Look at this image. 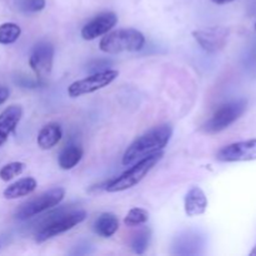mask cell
<instances>
[{
  "mask_svg": "<svg viewBox=\"0 0 256 256\" xmlns=\"http://www.w3.org/2000/svg\"><path fill=\"white\" fill-rule=\"evenodd\" d=\"M185 214L189 218L202 215L208 209V199L202 188L194 186L186 192L184 199Z\"/></svg>",
  "mask_w": 256,
  "mask_h": 256,
  "instance_id": "4fadbf2b",
  "label": "cell"
},
{
  "mask_svg": "<svg viewBox=\"0 0 256 256\" xmlns=\"http://www.w3.org/2000/svg\"><path fill=\"white\" fill-rule=\"evenodd\" d=\"M145 44V36L136 29H119L109 32L100 40V50L106 54L139 52Z\"/></svg>",
  "mask_w": 256,
  "mask_h": 256,
  "instance_id": "3957f363",
  "label": "cell"
},
{
  "mask_svg": "<svg viewBox=\"0 0 256 256\" xmlns=\"http://www.w3.org/2000/svg\"><path fill=\"white\" fill-rule=\"evenodd\" d=\"M92 228H94L95 234L108 239V238H112L119 229V219L112 212H104L95 220Z\"/></svg>",
  "mask_w": 256,
  "mask_h": 256,
  "instance_id": "2e32d148",
  "label": "cell"
},
{
  "mask_svg": "<svg viewBox=\"0 0 256 256\" xmlns=\"http://www.w3.org/2000/svg\"><path fill=\"white\" fill-rule=\"evenodd\" d=\"M45 8V0H26L24 4V10L29 12H42Z\"/></svg>",
  "mask_w": 256,
  "mask_h": 256,
  "instance_id": "7402d4cb",
  "label": "cell"
},
{
  "mask_svg": "<svg viewBox=\"0 0 256 256\" xmlns=\"http://www.w3.org/2000/svg\"><path fill=\"white\" fill-rule=\"evenodd\" d=\"M162 156H164V152H159L149 155V156L142 158L139 162H135L134 166L130 168L125 172H122L120 176L110 180L105 185V190L108 192H124V190L132 189V188L139 184L149 174L150 170L162 159Z\"/></svg>",
  "mask_w": 256,
  "mask_h": 256,
  "instance_id": "7a4b0ae2",
  "label": "cell"
},
{
  "mask_svg": "<svg viewBox=\"0 0 256 256\" xmlns=\"http://www.w3.org/2000/svg\"><path fill=\"white\" fill-rule=\"evenodd\" d=\"M82 148L80 145L76 144H70L68 146L64 148L62 152L59 155V159H58V162H59V166L62 168V170H70L74 166H76L82 160Z\"/></svg>",
  "mask_w": 256,
  "mask_h": 256,
  "instance_id": "e0dca14e",
  "label": "cell"
},
{
  "mask_svg": "<svg viewBox=\"0 0 256 256\" xmlns=\"http://www.w3.org/2000/svg\"><path fill=\"white\" fill-rule=\"evenodd\" d=\"M172 136V126L170 124H162L155 126L138 138L124 152L122 165L135 164L140 159L155 152H162L165 146L169 144Z\"/></svg>",
  "mask_w": 256,
  "mask_h": 256,
  "instance_id": "6da1fadb",
  "label": "cell"
},
{
  "mask_svg": "<svg viewBox=\"0 0 256 256\" xmlns=\"http://www.w3.org/2000/svg\"><path fill=\"white\" fill-rule=\"evenodd\" d=\"M118 76H119V72L118 70L96 72L94 74L89 75V76L84 78V79L72 82L68 86V95L70 98H79L85 94H92V92L106 88Z\"/></svg>",
  "mask_w": 256,
  "mask_h": 256,
  "instance_id": "52a82bcc",
  "label": "cell"
},
{
  "mask_svg": "<svg viewBox=\"0 0 256 256\" xmlns=\"http://www.w3.org/2000/svg\"><path fill=\"white\" fill-rule=\"evenodd\" d=\"M38 186V182L34 178H22L18 182H12L2 192V196L8 200L19 199L32 194Z\"/></svg>",
  "mask_w": 256,
  "mask_h": 256,
  "instance_id": "5bb4252c",
  "label": "cell"
},
{
  "mask_svg": "<svg viewBox=\"0 0 256 256\" xmlns=\"http://www.w3.org/2000/svg\"><path fill=\"white\" fill-rule=\"evenodd\" d=\"M9 95H10L9 89H8L6 86L0 85V105H2L8 99H9Z\"/></svg>",
  "mask_w": 256,
  "mask_h": 256,
  "instance_id": "603a6c76",
  "label": "cell"
},
{
  "mask_svg": "<svg viewBox=\"0 0 256 256\" xmlns=\"http://www.w3.org/2000/svg\"><path fill=\"white\" fill-rule=\"evenodd\" d=\"M22 116V109L20 105H10L0 114V146H2L10 134L15 132Z\"/></svg>",
  "mask_w": 256,
  "mask_h": 256,
  "instance_id": "7c38bea8",
  "label": "cell"
},
{
  "mask_svg": "<svg viewBox=\"0 0 256 256\" xmlns=\"http://www.w3.org/2000/svg\"><path fill=\"white\" fill-rule=\"evenodd\" d=\"M85 219H86L85 210H72L65 214H59L56 218H49V220L35 232V242L38 244L45 242L52 238L72 229Z\"/></svg>",
  "mask_w": 256,
  "mask_h": 256,
  "instance_id": "5b68a950",
  "label": "cell"
},
{
  "mask_svg": "<svg viewBox=\"0 0 256 256\" xmlns=\"http://www.w3.org/2000/svg\"><path fill=\"white\" fill-rule=\"evenodd\" d=\"M248 109L246 99H238L222 105L212 118L202 125V132L206 134H218L234 124Z\"/></svg>",
  "mask_w": 256,
  "mask_h": 256,
  "instance_id": "277c9868",
  "label": "cell"
},
{
  "mask_svg": "<svg viewBox=\"0 0 256 256\" xmlns=\"http://www.w3.org/2000/svg\"><path fill=\"white\" fill-rule=\"evenodd\" d=\"M54 45L49 42H40L35 45L29 58V65L39 80L46 79L52 69Z\"/></svg>",
  "mask_w": 256,
  "mask_h": 256,
  "instance_id": "9c48e42d",
  "label": "cell"
},
{
  "mask_svg": "<svg viewBox=\"0 0 256 256\" xmlns=\"http://www.w3.org/2000/svg\"><path fill=\"white\" fill-rule=\"evenodd\" d=\"M212 2L218 5H224V4H229V2H232L234 0H212Z\"/></svg>",
  "mask_w": 256,
  "mask_h": 256,
  "instance_id": "cb8c5ba5",
  "label": "cell"
},
{
  "mask_svg": "<svg viewBox=\"0 0 256 256\" xmlns=\"http://www.w3.org/2000/svg\"><path fill=\"white\" fill-rule=\"evenodd\" d=\"M118 22V15L112 12H102L85 24L82 29V38L84 40H94L102 35L108 34Z\"/></svg>",
  "mask_w": 256,
  "mask_h": 256,
  "instance_id": "8fae6325",
  "label": "cell"
},
{
  "mask_svg": "<svg viewBox=\"0 0 256 256\" xmlns=\"http://www.w3.org/2000/svg\"><path fill=\"white\" fill-rule=\"evenodd\" d=\"M64 196L65 190L62 188H52V189L40 194L39 196L20 205L15 212V219L24 222L30 218L36 216L46 210L58 206L62 202Z\"/></svg>",
  "mask_w": 256,
  "mask_h": 256,
  "instance_id": "8992f818",
  "label": "cell"
},
{
  "mask_svg": "<svg viewBox=\"0 0 256 256\" xmlns=\"http://www.w3.org/2000/svg\"><path fill=\"white\" fill-rule=\"evenodd\" d=\"M216 160L222 162H242L256 160V139L232 142L216 152Z\"/></svg>",
  "mask_w": 256,
  "mask_h": 256,
  "instance_id": "30bf717a",
  "label": "cell"
},
{
  "mask_svg": "<svg viewBox=\"0 0 256 256\" xmlns=\"http://www.w3.org/2000/svg\"><path fill=\"white\" fill-rule=\"evenodd\" d=\"M255 28H256V24H255Z\"/></svg>",
  "mask_w": 256,
  "mask_h": 256,
  "instance_id": "484cf974",
  "label": "cell"
},
{
  "mask_svg": "<svg viewBox=\"0 0 256 256\" xmlns=\"http://www.w3.org/2000/svg\"><path fill=\"white\" fill-rule=\"evenodd\" d=\"M149 220V212L142 208H134L128 212L124 219V224L126 226H140L146 224Z\"/></svg>",
  "mask_w": 256,
  "mask_h": 256,
  "instance_id": "ffe728a7",
  "label": "cell"
},
{
  "mask_svg": "<svg viewBox=\"0 0 256 256\" xmlns=\"http://www.w3.org/2000/svg\"><path fill=\"white\" fill-rule=\"evenodd\" d=\"M250 256H256V245H255L254 249H252V252H250Z\"/></svg>",
  "mask_w": 256,
  "mask_h": 256,
  "instance_id": "d4e9b609",
  "label": "cell"
},
{
  "mask_svg": "<svg viewBox=\"0 0 256 256\" xmlns=\"http://www.w3.org/2000/svg\"><path fill=\"white\" fill-rule=\"evenodd\" d=\"M62 136V128L56 122L45 125L38 134V146L42 150H50L60 142Z\"/></svg>",
  "mask_w": 256,
  "mask_h": 256,
  "instance_id": "9a60e30c",
  "label": "cell"
},
{
  "mask_svg": "<svg viewBox=\"0 0 256 256\" xmlns=\"http://www.w3.org/2000/svg\"><path fill=\"white\" fill-rule=\"evenodd\" d=\"M22 34V29L15 22H4L0 25V44L9 45L16 42Z\"/></svg>",
  "mask_w": 256,
  "mask_h": 256,
  "instance_id": "ac0fdd59",
  "label": "cell"
},
{
  "mask_svg": "<svg viewBox=\"0 0 256 256\" xmlns=\"http://www.w3.org/2000/svg\"><path fill=\"white\" fill-rule=\"evenodd\" d=\"M150 242V230L144 228L140 232H138L132 239V249L135 254L142 255L146 252Z\"/></svg>",
  "mask_w": 256,
  "mask_h": 256,
  "instance_id": "d6986e66",
  "label": "cell"
},
{
  "mask_svg": "<svg viewBox=\"0 0 256 256\" xmlns=\"http://www.w3.org/2000/svg\"><path fill=\"white\" fill-rule=\"evenodd\" d=\"M25 169V164L22 162H12L9 164L4 165V166L0 169V179L2 182H10V180L14 179L15 176L22 174Z\"/></svg>",
  "mask_w": 256,
  "mask_h": 256,
  "instance_id": "44dd1931",
  "label": "cell"
},
{
  "mask_svg": "<svg viewBox=\"0 0 256 256\" xmlns=\"http://www.w3.org/2000/svg\"><path fill=\"white\" fill-rule=\"evenodd\" d=\"M230 30L226 26H210L192 32V38L209 54L222 52L229 40Z\"/></svg>",
  "mask_w": 256,
  "mask_h": 256,
  "instance_id": "ba28073f",
  "label": "cell"
}]
</instances>
